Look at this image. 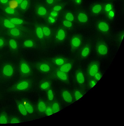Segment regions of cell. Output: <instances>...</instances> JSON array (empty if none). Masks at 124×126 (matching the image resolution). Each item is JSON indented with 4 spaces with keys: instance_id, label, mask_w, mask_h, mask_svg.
<instances>
[{
    "instance_id": "29",
    "label": "cell",
    "mask_w": 124,
    "mask_h": 126,
    "mask_svg": "<svg viewBox=\"0 0 124 126\" xmlns=\"http://www.w3.org/2000/svg\"><path fill=\"white\" fill-rule=\"evenodd\" d=\"M43 34L45 36H49L51 34L50 29L48 27H44L42 29Z\"/></svg>"
},
{
    "instance_id": "48",
    "label": "cell",
    "mask_w": 124,
    "mask_h": 126,
    "mask_svg": "<svg viewBox=\"0 0 124 126\" xmlns=\"http://www.w3.org/2000/svg\"><path fill=\"white\" fill-rule=\"evenodd\" d=\"M109 14L110 17V18H113L114 16V13L112 11L109 12Z\"/></svg>"
},
{
    "instance_id": "40",
    "label": "cell",
    "mask_w": 124,
    "mask_h": 126,
    "mask_svg": "<svg viewBox=\"0 0 124 126\" xmlns=\"http://www.w3.org/2000/svg\"><path fill=\"white\" fill-rule=\"evenodd\" d=\"M6 12L7 13L10 14H12L14 13V11L13 9L7 7L5 9Z\"/></svg>"
},
{
    "instance_id": "8",
    "label": "cell",
    "mask_w": 124,
    "mask_h": 126,
    "mask_svg": "<svg viewBox=\"0 0 124 126\" xmlns=\"http://www.w3.org/2000/svg\"><path fill=\"white\" fill-rule=\"evenodd\" d=\"M75 77L76 80L79 84H82L84 83L85 80L84 77L81 71L79 70L76 72Z\"/></svg>"
},
{
    "instance_id": "49",
    "label": "cell",
    "mask_w": 124,
    "mask_h": 126,
    "mask_svg": "<svg viewBox=\"0 0 124 126\" xmlns=\"http://www.w3.org/2000/svg\"><path fill=\"white\" fill-rule=\"evenodd\" d=\"M54 0H46V2L48 3L51 4L53 3Z\"/></svg>"
},
{
    "instance_id": "26",
    "label": "cell",
    "mask_w": 124,
    "mask_h": 126,
    "mask_svg": "<svg viewBox=\"0 0 124 126\" xmlns=\"http://www.w3.org/2000/svg\"><path fill=\"white\" fill-rule=\"evenodd\" d=\"M10 21L14 24L19 25L23 23V21L21 19L16 18H12L11 19Z\"/></svg>"
},
{
    "instance_id": "7",
    "label": "cell",
    "mask_w": 124,
    "mask_h": 126,
    "mask_svg": "<svg viewBox=\"0 0 124 126\" xmlns=\"http://www.w3.org/2000/svg\"><path fill=\"white\" fill-rule=\"evenodd\" d=\"M62 97L64 101L70 103L73 101L72 96L68 91H64L62 92Z\"/></svg>"
},
{
    "instance_id": "34",
    "label": "cell",
    "mask_w": 124,
    "mask_h": 126,
    "mask_svg": "<svg viewBox=\"0 0 124 126\" xmlns=\"http://www.w3.org/2000/svg\"><path fill=\"white\" fill-rule=\"evenodd\" d=\"M55 62L57 65H61L64 64V61L62 58H57L55 60Z\"/></svg>"
},
{
    "instance_id": "10",
    "label": "cell",
    "mask_w": 124,
    "mask_h": 126,
    "mask_svg": "<svg viewBox=\"0 0 124 126\" xmlns=\"http://www.w3.org/2000/svg\"><path fill=\"white\" fill-rule=\"evenodd\" d=\"M16 103L18 110L21 114L24 116H26L28 113L23 102L19 101H17Z\"/></svg>"
},
{
    "instance_id": "39",
    "label": "cell",
    "mask_w": 124,
    "mask_h": 126,
    "mask_svg": "<svg viewBox=\"0 0 124 126\" xmlns=\"http://www.w3.org/2000/svg\"><path fill=\"white\" fill-rule=\"evenodd\" d=\"M101 73L99 72H98L94 76L95 80L97 81L101 79Z\"/></svg>"
},
{
    "instance_id": "20",
    "label": "cell",
    "mask_w": 124,
    "mask_h": 126,
    "mask_svg": "<svg viewBox=\"0 0 124 126\" xmlns=\"http://www.w3.org/2000/svg\"><path fill=\"white\" fill-rule=\"evenodd\" d=\"M39 69L41 71L44 72H48L50 70L49 66L46 64H43L39 66Z\"/></svg>"
},
{
    "instance_id": "31",
    "label": "cell",
    "mask_w": 124,
    "mask_h": 126,
    "mask_svg": "<svg viewBox=\"0 0 124 126\" xmlns=\"http://www.w3.org/2000/svg\"><path fill=\"white\" fill-rule=\"evenodd\" d=\"M33 42L31 40H26L25 41L24 43V46L26 47H32L33 46Z\"/></svg>"
},
{
    "instance_id": "6",
    "label": "cell",
    "mask_w": 124,
    "mask_h": 126,
    "mask_svg": "<svg viewBox=\"0 0 124 126\" xmlns=\"http://www.w3.org/2000/svg\"><path fill=\"white\" fill-rule=\"evenodd\" d=\"M19 69L21 73L23 76H27L31 73V70L29 66L26 63L24 62H22L21 63Z\"/></svg>"
},
{
    "instance_id": "24",
    "label": "cell",
    "mask_w": 124,
    "mask_h": 126,
    "mask_svg": "<svg viewBox=\"0 0 124 126\" xmlns=\"http://www.w3.org/2000/svg\"><path fill=\"white\" fill-rule=\"evenodd\" d=\"M10 34L14 36H18L20 34V31L17 28H12L10 31Z\"/></svg>"
},
{
    "instance_id": "35",
    "label": "cell",
    "mask_w": 124,
    "mask_h": 126,
    "mask_svg": "<svg viewBox=\"0 0 124 126\" xmlns=\"http://www.w3.org/2000/svg\"><path fill=\"white\" fill-rule=\"evenodd\" d=\"M45 112L46 115H50L54 113L52 107H47Z\"/></svg>"
},
{
    "instance_id": "18",
    "label": "cell",
    "mask_w": 124,
    "mask_h": 126,
    "mask_svg": "<svg viewBox=\"0 0 124 126\" xmlns=\"http://www.w3.org/2000/svg\"><path fill=\"white\" fill-rule=\"evenodd\" d=\"M8 122V119L6 114L3 113L0 115V124H6Z\"/></svg>"
},
{
    "instance_id": "2",
    "label": "cell",
    "mask_w": 124,
    "mask_h": 126,
    "mask_svg": "<svg viewBox=\"0 0 124 126\" xmlns=\"http://www.w3.org/2000/svg\"><path fill=\"white\" fill-rule=\"evenodd\" d=\"M99 64L97 61H93L89 65L88 69V73L91 77H94L99 72Z\"/></svg>"
},
{
    "instance_id": "43",
    "label": "cell",
    "mask_w": 124,
    "mask_h": 126,
    "mask_svg": "<svg viewBox=\"0 0 124 126\" xmlns=\"http://www.w3.org/2000/svg\"><path fill=\"white\" fill-rule=\"evenodd\" d=\"M62 7L59 6H56L53 8V11L56 12H58L61 10Z\"/></svg>"
},
{
    "instance_id": "33",
    "label": "cell",
    "mask_w": 124,
    "mask_h": 126,
    "mask_svg": "<svg viewBox=\"0 0 124 126\" xmlns=\"http://www.w3.org/2000/svg\"><path fill=\"white\" fill-rule=\"evenodd\" d=\"M65 18L67 20L71 22L74 19V17L72 14L71 13H68L65 16Z\"/></svg>"
},
{
    "instance_id": "13",
    "label": "cell",
    "mask_w": 124,
    "mask_h": 126,
    "mask_svg": "<svg viewBox=\"0 0 124 126\" xmlns=\"http://www.w3.org/2000/svg\"><path fill=\"white\" fill-rule=\"evenodd\" d=\"M46 108V104L44 101H40L38 103L37 108L39 112L43 113L45 112Z\"/></svg>"
},
{
    "instance_id": "16",
    "label": "cell",
    "mask_w": 124,
    "mask_h": 126,
    "mask_svg": "<svg viewBox=\"0 0 124 126\" xmlns=\"http://www.w3.org/2000/svg\"><path fill=\"white\" fill-rule=\"evenodd\" d=\"M47 12L46 9L43 6H39L37 9V13L40 16H43L45 15L46 14Z\"/></svg>"
},
{
    "instance_id": "3",
    "label": "cell",
    "mask_w": 124,
    "mask_h": 126,
    "mask_svg": "<svg viewBox=\"0 0 124 126\" xmlns=\"http://www.w3.org/2000/svg\"><path fill=\"white\" fill-rule=\"evenodd\" d=\"M82 39L79 35H76L72 38L71 41V45L72 50H74L77 49L81 45Z\"/></svg>"
},
{
    "instance_id": "52",
    "label": "cell",
    "mask_w": 124,
    "mask_h": 126,
    "mask_svg": "<svg viewBox=\"0 0 124 126\" xmlns=\"http://www.w3.org/2000/svg\"><path fill=\"white\" fill-rule=\"evenodd\" d=\"M17 2L19 4H21L23 1V0H16Z\"/></svg>"
},
{
    "instance_id": "4",
    "label": "cell",
    "mask_w": 124,
    "mask_h": 126,
    "mask_svg": "<svg viewBox=\"0 0 124 126\" xmlns=\"http://www.w3.org/2000/svg\"><path fill=\"white\" fill-rule=\"evenodd\" d=\"M96 47L97 52L99 55H105L107 54L108 48L106 44L104 42H98Z\"/></svg>"
},
{
    "instance_id": "37",
    "label": "cell",
    "mask_w": 124,
    "mask_h": 126,
    "mask_svg": "<svg viewBox=\"0 0 124 126\" xmlns=\"http://www.w3.org/2000/svg\"><path fill=\"white\" fill-rule=\"evenodd\" d=\"M20 122V120L14 117H12L9 120V122L12 123H17Z\"/></svg>"
},
{
    "instance_id": "51",
    "label": "cell",
    "mask_w": 124,
    "mask_h": 126,
    "mask_svg": "<svg viewBox=\"0 0 124 126\" xmlns=\"http://www.w3.org/2000/svg\"><path fill=\"white\" fill-rule=\"evenodd\" d=\"M75 1L76 3L80 4L81 3V0H75Z\"/></svg>"
},
{
    "instance_id": "11",
    "label": "cell",
    "mask_w": 124,
    "mask_h": 126,
    "mask_svg": "<svg viewBox=\"0 0 124 126\" xmlns=\"http://www.w3.org/2000/svg\"><path fill=\"white\" fill-rule=\"evenodd\" d=\"M22 102L28 113L31 114L33 113L34 108L30 103L27 101H24Z\"/></svg>"
},
{
    "instance_id": "12",
    "label": "cell",
    "mask_w": 124,
    "mask_h": 126,
    "mask_svg": "<svg viewBox=\"0 0 124 126\" xmlns=\"http://www.w3.org/2000/svg\"><path fill=\"white\" fill-rule=\"evenodd\" d=\"M56 75L58 78L62 81L65 82L68 81V77L66 73L60 70L57 72Z\"/></svg>"
},
{
    "instance_id": "25",
    "label": "cell",
    "mask_w": 124,
    "mask_h": 126,
    "mask_svg": "<svg viewBox=\"0 0 124 126\" xmlns=\"http://www.w3.org/2000/svg\"><path fill=\"white\" fill-rule=\"evenodd\" d=\"M102 9L101 6L100 5H97L95 6L92 8V11L93 13L96 14L99 13Z\"/></svg>"
},
{
    "instance_id": "44",
    "label": "cell",
    "mask_w": 124,
    "mask_h": 126,
    "mask_svg": "<svg viewBox=\"0 0 124 126\" xmlns=\"http://www.w3.org/2000/svg\"><path fill=\"white\" fill-rule=\"evenodd\" d=\"M58 15V12L54 11L51 12L50 14V16L54 18L56 17Z\"/></svg>"
},
{
    "instance_id": "27",
    "label": "cell",
    "mask_w": 124,
    "mask_h": 126,
    "mask_svg": "<svg viewBox=\"0 0 124 126\" xmlns=\"http://www.w3.org/2000/svg\"><path fill=\"white\" fill-rule=\"evenodd\" d=\"M52 108L54 113L58 112L60 110V106L58 103H54L52 104Z\"/></svg>"
},
{
    "instance_id": "32",
    "label": "cell",
    "mask_w": 124,
    "mask_h": 126,
    "mask_svg": "<svg viewBox=\"0 0 124 126\" xmlns=\"http://www.w3.org/2000/svg\"><path fill=\"white\" fill-rule=\"evenodd\" d=\"M47 96L49 100L52 101L54 99V96L52 90L51 89L49 90L47 92Z\"/></svg>"
},
{
    "instance_id": "38",
    "label": "cell",
    "mask_w": 124,
    "mask_h": 126,
    "mask_svg": "<svg viewBox=\"0 0 124 126\" xmlns=\"http://www.w3.org/2000/svg\"><path fill=\"white\" fill-rule=\"evenodd\" d=\"M63 23L64 25L67 27L70 28L72 26L71 22L67 20L64 21Z\"/></svg>"
},
{
    "instance_id": "45",
    "label": "cell",
    "mask_w": 124,
    "mask_h": 126,
    "mask_svg": "<svg viewBox=\"0 0 124 126\" xmlns=\"http://www.w3.org/2000/svg\"><path fill=\"white\" fill-rule=\"evenodd\" d=\"M48 20L49 23H53L55 22V19L54 18L50 16L49 17Z\"/></svg>"
},
{
    "instance_id": "42",
    "label": "cell",
    "mask_w": 124,
    "mask_h": 126,
    "mask_svg": "<svg viewBox=\"0 0 124 126\" xmlns=\"http://www.w3.org/2000/svg\"><path fill=\"white\" fill-rule=\"evenodd\" d=\"M112 8V6L110 4H107L105 7V10L107 12H109L111 11Z\"/></svg>"
},
{
    "instance_id": "50",
    "label": "cell",
    "mask_w": 124,
    "mask_h": 126,
    "mask_svg": "<svg viewBox=\"0 0 124 126\" xmlns=\"http://www.w3.org/2000/svg\"><path fill=\"white\" fill-rule=\"evenodd\" d=\"M0 1L2 3L5 4L7 2L8 0H0Z\"/></svg>"
},
{
    "instance_id": "14",
    "label": "cell",
    "mask_w": 124,
    "mask_h": 126,
    "mask_svg": "<svg viewBox=\"0 0 124 126\" xmlns=\"http://www.w3.org/2000/svg\"><path fill=\"white\" fill-rule=\"evenodd\" d=\"M90 52V47L87 45L84 47L82 49L81 52V56L82 58L87 57Z\"/></svg>"
},
{
    "instance_id": "28",
    "label": "cell",
    "mask_w": 124,
    "mask_h": 126,
    "mask_svg": "<svg viewBox=\"0 0 124 126\" xmlns=\"http://www.w3.org/2000/svg\"><path fill=\"white\" fill-rule=\"evenodd\" d=\"M83 95L82 93L79 91H75L74 93V98L75 100L77 101L82 97Z\"/></svg>"
},
{
    "instance_id": "21",
    "label": "cell",
    "mask_w": 124,
    "mask_h": 126,
    "mask_svg": "<svg viewBox=\"0 0 124 126\" xmlns=\"http://www.w3.org/2000/svg\"><path fill=\"white\" fill-rule=\"evenodd\" d=\"M36 32L37 36L40 38H42L43 36L42 29L40 27H37L36 29Z\"/></svg>"
},
{
    "instance_id": "41",
    "label": "cell",
    "mask_w": 124,
    "mask_h": 126,
    "mask_svg": "<svg viewBox=\"0 0 124 126\" xmlns=\"http://www.w3.org/2000/svg\"><path fill=\"white\" fill-rule=\"evenodd\" d=\"M95 80H91L90 83V88H93L96 84L97 82Z\"/></svg>"
},
{
    "instance_id": "5",
    "label": "cell",
    "mask_w": 124,
    "mask_h": 126,
    "mask_svg": "<svg viewBox=\"0 0 124 126\" xmlns=\"http://www.w3.org/2000/svg\"><path fill=\"white\" fill-rule=\"evenodd\" d=\"M14 72L13 68L10 64H6L3 67L2 73L4 76L6 77H11L13 75Z\"/></svg>"
},
{
    "instance_id": "17",
    "label": "cell",
    "mask_w": 124,
    "mask_h": 126,
    "mask_svg": "<svg viewBox=\"0 0 124 126\" xmlns=\"http://www.w3.org/2000/svg\"><path fill=\"white\" fill-rule=\"evenodd\" d=\"M65 34L64 31L62 29L60 30L57 35V38L60 41L63 40L65 38Z\"/></svg>"
},
{
    "instance_id": "15",
    "label": "cell",
    "mask_w": 124,
    "mask_h": 126,
    "mask_svg": "<svg viewBox=\"0 0 124 126\" xmlns=\"http://www.w3.org/2000/svg\"><path fill=\"white\" fill-rule=\"evenodd\" d=\"M71 67L72 65L71 64L66 63L61 67L60 71L65 73L68 72L71 70Z\"/></svg>"
},
{
    "instance_id": "46",
    "label": "cell",
    "mask_w": 124,
    "mask_h": 126,
    "mask_svg": "<svg viewBox=\"0 0 124 126\" xmlns=\"http://www.w3.org/2000/svg\"><path fill=\"white\" fill-rule=\"evenodd\" d=\"M5 41L3 38H0V48L2 47L4 45Z\"/></svg>"
},
{
    "instance_id": "9",
    "label": "cell",
    "mask_w": 124,
    "mask_h": 126,
    "mask_svg": "<svg viewBox=\"0 0 124 126\" xmlns=\"http://www.w3.org/2000/svg\"><path fill=\"white\" fill-rule=\"evenodd\" d=\"M98 29L99 30L104 32H106L109 30L108 25L106 22H101L98 25Z\"/></svg>"
},
{
    "instance_id": "47",
    "label": "cell",
    "mask_w": 124,
    "mask_h": 126,
    "mask_svg": "<svg viewBox=\"0 0 124 126\" xmlns=\"http://www.w3.org/2000/svg\"><path fill=\"white\" fill-rule=\"evenodd\" d=\"M124 33L123 32H121L120 34V36L119 40L120 42H121L122 41L124 36Z\"/></svg>"
},
{
    "instance_id": "19",
    "label": "cell",
    "mask_w": 124,
    "mask_h": 126,
    "mask_svg": "<svg viewBox=\"0 0 124 126\" xmlns=\"http://www.w3.org/2000/svg\"><path fill=\"white\" fill-rule=\"evenodd\" d=\"M78 18L79 21L81 23H85L88 20L87 15L82 13H80L79 14Z\"/></svg>"
},
{
    "instance_id": "36",
    "label": "cell",
    "mask_w": 124,
    "mask_h": 126,
    "mask_svg": "<svg viewBox=\"0 0 124 126\" xmlns=\"http://www.w3.org/2000/svg\"><path fill=\"white\" fill-rule=\"evenodd\" d=\"M21 7L23 10L26 9L28 5V2L27 0H24L21 4Z\"/></svg>"
},
{
    "instance_id": "1",
    "label": "cell",
    "mask_w": 124,
    "mask_h": 126,
    "mask_svg": "<svg viewBox=\"0 0 124 126\" xmlns=\"http://www.w3.org/2000/svg\"><path fill=\"white\" fill-rule=\"evenodd\" d=\"M31 83L29 80H24L15 84L12 87V90L17 91H23L30 89Z\"/></svg>"
},
{
    "instance_id": "22",
    "label": "cell",
    "mask_w": 124,
    "mask_h": 126,
    "mask_svg": "<svg viewBox=\"0 0 124 126\" xmlns=\"http://www.w3.org/2000/svg\"><path fill=\"white\" fill-rule=\"evenodd\" d=\"M50 83L48 81L44 82L40 85V87L42 90H45L49 89L50 86Z\"/></svg>"
},
{
    "instance_id": "23",
    "label": "cell",
    "mask_w": 124,
    "mask_h": 126,
    "mask_svg": "<svg viewBox=\"0 0 124 126\" xmlns=\"http://www.w3.org/2000/svg\"><path fill=\"white\" fill-rule=\"evenodd\" d=\"M4 25L5 26L6 28H15V25L10 21L7 19H6L4 22Z\"/></svg>"
},
{
    "instance_id": "30",
    "label": "cell",
    "mask_w": 124,
    "mask_h": 126,
    "mask_svg": "<svg viewBox=\"0 0 124 126\" xmlns=\"http://www.w3.org/2000/svg\"><path fill=\"white\" fill-rule=\"evenodd\" d=\"M9 44L11 47L13 49H16L17 47V45L16 41L13 40L11 39L9 41Z\"/></svg>"
}]
</instances>
